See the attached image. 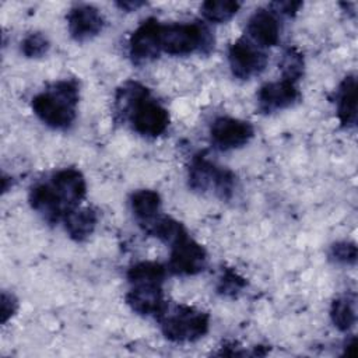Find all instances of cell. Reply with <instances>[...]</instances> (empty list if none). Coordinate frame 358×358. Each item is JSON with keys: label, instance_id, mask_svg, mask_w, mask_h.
Here are the masks:
<instances>
[{"label": "cell", "instance_id": "1", "mask_svg": "<svg viewBox=\"0 0 358 358\" xmlns=\"http://www.w3.org/2000/svg\"><path fill=\"white\" fill-rule=\"evenodd\" d=\"M115 106L116 113L123 120L127 119L131 129L143 137L155 138L169 126L168 110L140 83H124L116 92Z\"/></svg>", "mask_w": 358, "mask_h": 358}, {"label": "cell", "instance_id": "2", "mask_svg": "<svg viewBox=\"0 0 358 358\" xmlns=\"http://www.w3.org/2000/svg\"><path fill=\"white\" fill-rule=\"evenodd\" d=\"M80 87L76 80H60L32 98L36 117L55 130L69 129L76 119Z\"/></svg>", "mask_w": 358, "mask_h": 358}, {"label": "cell", "instance_id": "3", "mask_svg": "<svg viewBox=\"0 0 358 358\" xmlns=\"http://www.w3.org/2000/svg\"><path fill=\"white\" fill-rule=\"evenodd\" d=\"M162 334L172 343H192L201 338L210 327V316L193 306H166L158 317Z\"/></svg>", "mask_w": 358, "mask_h": 358}, {"label": "cell", "instance_id": "4", "mask_svg": "<svg viewBox=\"0 0 358 358\" xmlns=\"http://www.w3.org/2000/svg\"><path fill=\"white\" fill-rule=\"evenodd\" d=\"M187 180L192 190L211 192L221 200H229L235 190L236 178L232 171L211 162L203 152L196 154L187 168Z\"/></svg>", "mask_w": 358, "mask_h": 358}, {"label": "cell", "instance_id": "5", "mask_svg": "<svg viewBox=\"0 0 358 358\" xmlns=\"http://www.w3.org/2000/svg\"><path fill=\"white\" fill-rule=\"evenodd\" d=\"M159 42L161 52L173 56L208 52L213 48L210 31L200 22L162 24Z\"/></svg>", "mask_w": 358, "mask_h": 358}, {"label": "cell", "instance_id": "6", "mask_svg": "<svg viewBox=\"0 0 358 358\" xmlns=\"http://www.w3.org/2000/svg\"><path fill=\"white\" fill-rule=\"evenodd\" d=\"M207 266V252L186 232L171 245L168 268L178 275H194Z\"/></svg>", "mask_w": 358, "mask_h": 358}, {"label": "cell", "instance_id": "7", "mask_svg": "<svg viewBox=\"0 0 358 358\" xmlns=\"http://www.w3.org/2000/svg\"><path fill=\"white\" fill-rule=\"evenodd\" d=\"M228 62L234 77L250 80L266 69L267 55L248 38H241L229 46Z\"/></svg>", "mask_w": 358, "mask_h": 358}, {"label": "cell", "instance_id": "8", "mask_svg": "<svg viewBox=\"0 0 358 358\" xmlns=\"http://www.w3.org/2000/svg\"><path fill=\"white\" fill-rule=\"evenodd\" d=\"M161 22L155 18L143 21L129 39V56L137 66L157 59L161 53Z\"/></svg>", "mask_w": 358, "mask_h": 358}, {"label": "cell", "instance_id": "9", "mask_svg": "<svg viewBox=\"0 0 358 358\" xmlns=\"http://www.w3.org/2000/svg\"><path fill=\"white\" fill-rule=\"evenodd\" d=\"M255 134L253 126L236 117L221 116L217 117L210 127V138L215 148L228 151L243 147Z\"/></svg>", "mask_w": 358, "mask_h": 358}, {"label": "cell", "instance_id": "10", "mask_svg": "<svg viewBox=\"0 0 358 358\" xmlns=\"http://www.w3.org/2000/svg\"><path fill=\"white\" fill-rule=\"evenodd\" d=\"M126 303L133 312L141 316H155L157 319L168 306L164 298L162 284L158 282L130 284V289L126 294Z\"/></svg>", "mask_w": 358, "mask_h": 358}, {"label": "cell", "instance_id": "11", "mask_svg": "<svg viewBox=\"0 0 358 358\" xmlns=\"http://www.w3.org/2000/svg\"><path fill=\"white\" fill-rule=\"evenodd\" d=\"M301 98L296 83L281 78L266 83L257 92V108L262 113H273L292 106Z\"/></svg>", "mask_w": 358, "mask_h": 358}, {"label": "cell", "instance_id": "12", "mask_svg": "<svg viewBox=\"0 0 358 358\" xmlns=\"http://www.w3.org/2000/svg\"><path fill=\"white\" fill-rule=\"evenodd\" d=\"M67 25L70 36L77 42L92 39L105 25V18L101 11L91 4H76L67 14Z\"/></svg>", "mask_w": 358, "mask_h": 358}, {"label": "cell", "instance_id": "13", "mask_svg": "<svg viewBox=\"0 0 358 358\" xmlns=\"http://www.w3.org/2000/svg\"><path fill=\"white\" fill-rule=\"evenodd\" d=\"M50 183L62 199L67 213L78 208L87 194L85 178L76 168L59 169L52 175Z\"/></svg>", "mask_w": 358, "mask_h": 358}, {"label": "cell", "instance_id": "14", "mask_svg": "<svg viewBox=\"0 0 358 358\" xmlns=\"http://www.w3.org/2000/svg\"><path fill=\"white\" fill-rule=\"evenodd\" d=\"M28 201L31 208L49 224H56L60 220L63 221L64 215L67 214L62 199L50 182L34 185L29 190Z\"/></svg>", "mask_w": 358, "mask_h": 358}, {"label": "cell", "instance_id": "15", "mask_svg": "<svg viewBox=\"0 0 358 358\" xmlns=\"http://www.w3.org/2000/svg\"><path fill=\"white\" fill-rule=\"evenodd\" d=\"M246 35L250 42L259 48H270L280 41V22L277 14L271 10L259 8L249 18Z\"/></svg>", "mask_w": 358, "mask_h": 358}, {"label": "cell", "instance_id": "16", "mask_svg": "<svg viewBox=\"0 0 358 358\" xmlns=\"http://www.w3.org/2000/svg\"><path fill=\"white\" fill-rule=\"evenodd\" d=\"M337 117L343 127L351 129L357 124V77L348 74L343 78L336 92Z\"/></svg>", "mask_w": 358, "mask_h": 358}, {"label": "cell", "instance_id": "17", "mask_svg": "<svg viewBox=\"0 0 358 358\" xmlns=\"http://www.w3.org/2000/svg\"><path fill=\"white\" fill-rule=\"evenodd\" d=\"M98 215L95 210L85 207V208H76L67 213L63 218L64 228L69 236L76 242L85 241L90 235H92L96 227Z\"/></svg>", "mask_w": 358, "mask_h": 358}, {"label": "cell", "instance_id": "18", "mask_svg": "<svg viewBox=\"0 0 358 358\" xmlns=\"http://www.w3.org/2000/svg\"><path fill=\"white\" fill-rule=\"evenodd\" d=\"M130 207L140 225H143L159 214L161 197L155 190L141 189L130 196Z\"/></svg>", "mask_w": 358, "mask_h": 358}, {"label": "cell", "instance_id": "19", "mask_svg": "<svg viewBox=\"0 0 358 358\" xmlns=\"http://www.w3.org/2000/svg\"><path fill=\"white\" fill-rule=\"evenodd\" d=\"M330 317L340 331H348L352 329L357 320L355 294H344L336 298L330 308Z\"/></svg>", "mask_w": 358, "mask_h": 358}, {"label": "cell", "instance_id": "20", "mask_svg": "<svg viewBox=\"0 0 358 358\" xmlns=\"http://www.w3.org/2000/svg\"><path fill=\"white\" fill-rule=\"evenodd\" d=\"M166 275V268L157 262H138L127 271L130 284L138 282H158L162 284Z\"/></svg>", "mask_w": 358, "mask_h": 358}, {"label": "cell", "instance_id": "21", "mask_svg": "<svg viewBox=\"0 0 358 358\" xmlns=\"http://www.w3.org/2000/svg\"><path fill=\"white\" fill-rule=\"evenodd\" d=\"M241 8L239 1L234 0H207L201 4V14L210 22H227Z\"/></svg>", "mask_w": 358, "mask_h": 358}, {"label": "cell", "instance_id": "22", "mask_svg": "<svg viewBox=\"0 0 358 358\" xmlns=\"http://www.w3.org/2000/svg\"><path fill=\"white\" fill-rule=\"evenodd\" d=\"M303 55L296 48H287L280 60V69L284 80L296 83L303 74Z\"/></svg>", "mask_w": 358, "mask_h": 358}, {"label": "cell", "instance_id": "23", "mask_svg": "<svg viewBox=\"0 0 358 358\" xmlns=\"http://www.w3.org/2000/svg\"><path fill=\"white\" fill-rule=\"evenodd\" d=\"M246 287V280L232 268H224L218 277L217 291L224 296H236Z\"/></svg>", "mask_w": 358, "mask_h": 358}, {"label": "cell", "instance_id": "24", "mask_svg": "<svg viewBox=\"0 0 358 358\" xmlns=\"http://www.w3.org/2000/svg\"><path fill=\"white\" fill-rule=\"evenodd\" d=\"M329 257L334 263L354 266L357 263V245L351 241H340L330 246Z\"/></svg>", "mask_w": 358, "mask_h": 358}, {"label": "cell", "instance_id": "25", "mask_svg": "<svg viewBox=\"0 0 358 358\" xmlns=\"http://www.w3.org/2000/svg\"><path fill=\"white\" fill-rule=\"evenodd\" d=\"M49 48V39L42 32H32L21 42V52L27 57H41L48 53Z\"/></svg>", "mask_w": 358, "mask_h": 358}, {"label": "cell", "instance_id": "26", "mask_svg": "<svg viewBox=\"0 0 358 358\" xmlns=\"http://www.w3.org/2000/svg\"><path fill=\"white\" fill-rule=\"evenodd\" d=\"M17 308H18V302H17L15 296L13 294H7L6 291H3L1 292V310H0L3 324H6L10 317H13V315L17 312Z\"/></svg>", "mask_w": 358, "mask_h": 358}, {"label": "cell", "instance_id": "27", "mask_svg": "<svg viewBox=\"0 0 358 358\" xmlns=\"http://www.w3.org/2000/svg\"><path fill=\"white\" fill-rule=\"evenodd\" d=\"M270 7L273 8L271 11H274L275 14H282V15H288L292 17L296 14V11L302 7L301 1H274L270 4Z\"/></svg>", "mask_w": 358, "mask_h": 358}, {"label": "cell", "instance_id": "28", "mask_svg": "<svg viewBox=\"0 0 358 358\" xmlns=\"http://www.w3.org/2000/svg\"><path fill=\"white\" fill-rule=\"evenodd\" d=\"M145 3L144 1H138V0H124V1H116V6L120 8V10H124V11H136L137 8L143 7Z\"/></svg>", "mask_w": 358, "mask_h": 358}]
</instances>
